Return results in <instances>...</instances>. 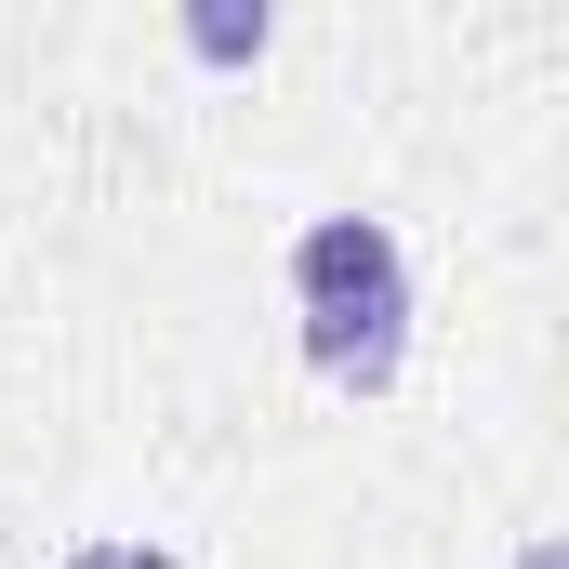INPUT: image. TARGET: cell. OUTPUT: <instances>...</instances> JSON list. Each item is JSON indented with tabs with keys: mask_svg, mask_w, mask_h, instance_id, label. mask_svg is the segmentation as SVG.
<instances>
[{
	"mask_svg": "<svg viewBox=\"0 0 569 569\" xmlns=\"http://www.w3.org/2000/svg\"><path fill=\"white\" fill-rule=\"evenodd\" d=\"M291 291H305V318H411V266L371 212H318L291 239Z\"/></svg>",
	"mask_w": 569,
	"mask_h": 569,
	"instance_id": "cell-1",
	"label": "cell"
},
{
	"mask_svg": "<svg viewBox=\"0 0 569 569\" xmlns=\"http://www.w3.org/2000/svg\"><path fill=\"white\" fill-rule=\"evenodd\" d=\"M305 358H318L331 385L385 398V385H398V358H411V318H305Z\"/></svg>",
	"mask_w": 569,
	"mask_h": 569,
	"instance_id": "cell-2",
	"label": "cell"
},
{
	"mask_svg": "<svg viewBox=\"0 0 569 569\" xmlns=\"http://www.w3.org/2000/svg\"><path fill=\"white\" fill-rule=\"evenodd\" d=\"M266 27H279V0H186V53L199 67H252Z\"/></svg>",
	"mask_w": 569,
	"mask_h": 569,
	"instance_id": "cell-3",
	"label": "cell"
},
{
	"mask_svg": "<svg viewBox=\"0 0 569 569\" xmlns=\"http://www.w3.org/2000/svg\"><path fill=\"white\" fill-rule=\"evenodd\" d=\"M67 569H186V557H172V543H133V530H107V543H80Z\"/></svg>",
	"mask_w": 569,
	"mask_h": 569,
	"instance_id": "cell-4",
	"label": "cell"
},
{
	"mask_svg": "<svg viewBox=\"0 0 569 569\" xmlns=\"http://www.w3.org/2000/svg\"><path fill=\"white\" fill-rule=\"evenodd\" d=\"M517 569H569V557H557V543H530V557H517Z\"/></svg>",
	"mask_w": 569,
	"mask_h": 569,
	"instance_id": "cell-5",
	"label": "cell"
}]
</instances>
